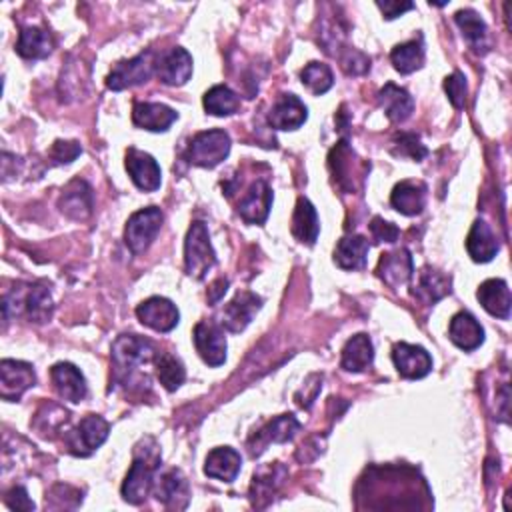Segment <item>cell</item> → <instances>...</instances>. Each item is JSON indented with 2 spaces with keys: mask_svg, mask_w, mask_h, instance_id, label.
Returning <instances> with one entry per match:
<instances>
[{
  "mask_svg": "<svg viewBox=\"0 0 512 512\" xmlns=\"http://www.w3.org/2000/svg\"><path fill=\"white\" fill-rule=\"evenodd\" d=\"M146 445L148 438L136 447L133 467H130L123 485V498L130 505L145 503L146 497L150 495V490L155 488L156 483L155 475L160 467V453L153 438H150L148 448Z\"/></svg>",
  "mask_w": 512,
  "mask_h": 512,
  "instance_id": "cell-1",
  "label": "cell"
},
{
  "mask_svg": "<svg viewBox=\"0 0 512 512\" xmlns=\"http://www.w3.org/2000/svg\"><path fill=\"white\" fill-rule=\"evenodd\" d=\"M53 298L43 285H18L3 298L5 318L13 310L15 316L25 315L30 323L45 325L53 316Z\"/></svg>",
  "mask_w": 512,
  "mask_h": 512,
  "instance_id": "cell-2",
  "label": "cell"
},
{
  "mask_svg": "<svg viewBox=\"0 0 512 512\" xmlns=\"http://www.w3.org/2000/svg\"><path fill=\"white\" fill-rule=\"evenodd\" d=\"M155 345L148 338H143L138 335H123L116 338L113 345V363L116 368V378L126 380L133 376L138 366L148 365L150 360L156 358Z\"/></svg>",
  "mask_w": 512,
  "mask_h": 512,
  "instance_id": "cell-3",
  "label": "cell"
},
{
  "mask_svg": "<svg viewBox=\"0 0 512 512\" xmlns=\"http://www.w3.org/2000/svg\"><path fill=\"white\" fill-rule=\"evenodd\" d=\"M216 265V253L210 245L208 228L203 220H196L188 228L186 243H185V268L186 275L196 280H203L208 270H213Z\"/></svg>",
  "mask_w": 512,
  "mask_h": 512,
  "instance_id": "cell-4",
  "label": "cell"
},
{
  "mask_svg": "<svg viewBox=\"0 0 512 512\" xmlns=\"http://www.w3.org/2000/svg\"><path fill=\"white\" fill-rule=\"evenodd\" d=\"M230 155V136L225 130H205L198 133L186 148V160L195 166L215 168Z\"/></svg>",
  "mask_w": 512,
  "mask_h": 512,
  "instance_id": "cell-5",
  "label": "cell"
},
{
  "mask_svg": "<svg viewBox=\"0 0 512 512\" xmlns=\"http://www.w3.org/2000/svg\"><path fill=\"white\" fill-rule=\"evenodd\" d=\"M163 213L156 206H148L138 210L133 216L128 218L126 228H125V240L126 246L133 250L135 255H143L148 250V246L155 243L158 236L160 228H163Z\"/></svg>",
  "mask_w": 512,
  "mask_h": 512,
  "instance_id": "cell-6",
  "label": "cell"
},
{
  "mask_svg": "<svg viewBox=\"0 0 512 512\" xmlns=\"http://www.w3.org/2000/svg\"><path fill=\"white\" fill-rule=\"evenodd\" d=\"M110 427L103 417L88 415L86 418L80 420V425L66 435V447L73 455L76 457H88L93 455L98 447L105 445L108 438Z\"/></svg>",
  "mask_w": 512,
  "mask_h": 512,
  "instance_id": "cell-7",
  "label": "cell"
},
{
  "mask_svg": "<svg viewBox=\"0 0 512 512\" xmlns=\"http://www.w3.org/2000/svg\"><path fill=\"white\" fill-rule=\"evenodd\" d=\"M153 65V55L150 53H143L130 60H125V63H118L113 73L108 75L106 78V86L110 90H125V88H133L143 83H148L150 76L155 73Z\"/></svg>",
  "mask_w": 512,
  "mask_h": 512,
  "instance_id": "cell-8",
  "label": "cell"
},
{
  "mask_svg": "<svg viewBox=\"0 0 512 512\" xmlns=\"http://www.w3.org/2000/svg\"><path fill=\"white\" fill-rule=\"evenodd\" d=\"M36 385L35 368L20 360H3L0 363V397L8 403L18 400L30 387Z\"/></svg>",
  "mask_w": 512,
  "mask_h": 512,
  "instance_id": "cell-9",
  "label": "cell"
},
{
  "mask_svg": "<svg viewBox=\"0 0 512 512\" xmlns=\"http://www.w3.org/2000/svg\"><path fill=\"white\" fill-rule=\"evenodd\" d=\"M195 348L208 366H220L226 360V336L223 326L215 323H198L195 326Z\"/></svg>",
  "mask_w": 512,
  "mask_h": 512,
  "instance_id": "cell-10",
  "label": "cell"
},
{
  "mask_svg": "<svg viewBox=\"0 0 512 512\" xmlns=\"http://www.w3.org/2000/svg\"><path fill=\"white\" fill-rule=\"evenodd\" d=\"M263 306V298L256 296L250 290H243L238 293L223 310V323L220 326L226 328L228 333H243V330L250 325V320Z\"/></svg>",
  "mask_w": 512,
  "mask_h": 512,
  "instance_id": "cell-11",
  "label": "cell"
},
{
  "mask_svg": "<svg viewBox=\"0 0 512 512\" xmlns=\"http://www.w3.org/2000/svg\"><path fill=\"white\" fill-rule=\"evenodd\" d=\"M136 316L143 325L156 330V333H170L178 325V308L168 298L153 296L138 305Z\"/></svg>",
  "mask_w": 512,
  "mask_h": 512,
  "instance_id": "cell-12",
  "label": "cell"
},
{
  "mask_svg": "<svg viewBox=\"0 0 512 512\" xmlns=\"http://www.w3.org/2000/svg\"><path fill=\"white\" fill-rule=\"evenodd\" d=\"M126 170L133 183L145 190V193H155L160 188L163 183V173H160V166L156 160L143 150L130 148L126 153Z\"/></svg>",
  "mask_w": 512,
  "mask_h": 512,
  "instance_id": "cell-13",
  "label": "cell"
},
{
  "mask_svg": "<svg viewBox=\"0 0 512 512\" xmlns=\"http://www.w3.org/2000/svg\"><path fill=\"white\" fill-rule=\"evenodd\" d=\"M393 360L400 376L418 380L433 370V358L423 346L398 343L393 348Z\"/></svg>",
  "mask_w": 512,
  "mask_h": 512,
  "instance_id": "cell-14",
  "label": "cell"
},
{
  "mask_svg": "<svg viewBox=\"0 0 512 512\" xmlns=\"http://www.w3.org/2000/svg\"><path fill=\"white\" fill-rule=\"evenodd\" d=\"M156 75L160 83L168 86H183L193 76V56L185 48H170L168 53L158 58Z\"/></svg>",
  "mask_w": 512,
  "mask_h": 512,
  "instance_id": "cell-15",
  "label": "cell"
},
{
  "mask_svg": "<svg viewBox=\"0 0 512 512\" xmlns=\"http://www.w3.org/2000/svg\"><path fill=\"white\" fill-rule=\"evenodd\" d=\"M270 206H273V190L265 180H256V183L250 185L248 193L238 203V215L248 225H265Z\"/></svg>",
  "mask_w": 512,
  "mask_h": 512,
  "instance_id": "cell-16",
  "label": "cell"
},
{
  "mask_svg": "<svg viewBox=\"0 0 512 512\" xmlns=\"http://www.w3.org/2000/svg\"><path fill=\"white\" fill-rule=\"evenodd\" d=\"M308 110L303 100L295 95H280L270 108L268 125L276 130H296L306 123Z\"/></svg>",
  "mask_w": 512,
  "mask_h": 512,
  "instance_id": "cell-17",
  "label": "cell"
},
{
  "mask_svg": "<svg viewBox=\"0 0 512 512\" xmlns=\"http://www.w3.org/2000/svg\"><path fill=\"white\" fill-rule=\"evenodd\" d=\"M50 378H53L55 388L58 390V395L70 403H83L86 398V380L83 373L70 363H58L50 370Z\"/></svg>",
  "mask_w": 512,
  "mask_h": 512,
  "instance_id": "cell-18",
  "label": "cell"
},
{
  "mask_svg": "<svg viewBox=\"0 0 512 512\" xmlns=\"http://www.w3.org/2000/svg\"><path fill=\"white\" fill-rule=\"evenodd\" d=\"M300 428V423L293 417V415H283V417H276L275 420H270V423L256 433L255 437V443H250V455L256 457L263 453V450L270 445V443H288L290 438H293Z\"/></svg>",
  "mask_w": 512,
  "mask_h": 512,
  "instance_id": "cell-19",
  "label": "cell"
},
{
  "mask_svg": "<svg viewBox=\"0 0 512 512\" xmlns=\"http://www.w3.org/2000/svg\"><path fill=\"white\" fill-rule=\"evenodd\" d=\"M413 270H415L413 256H410L407 248H398V250H395V253L383 255L376 273L388 286L398 288L408 283L410 276H413Z\"/></svg>",
  "mask_w": 512,
  "mask_h": 512,
  "instance_id": "cell-20",
  "label": "cell"
},
{
  "mask_svg": "<svg viewBox=\"0 0 512 512\" xmlns=\"http://www.w3.org/2000/svg\"><path fill=\"white\" fill-rule=\"evenodd\" d=\"M477 298L488 315L503 318V320H507L510 316L512 298H510V288L505 280H500V278L485 280V283L478 286Z\"/></svg>",
  "mask_w": 512,
  "mask_h": 512,
  "instance_id": "cell-21",
  "label": "cell"
},
{
  "mask_svg": "<svg viewBox=\"0 0 512 512\" xmlns=\"http://www.w3.org/2000/svg\"><path fill=\"white\" fill-rule=\"evenodd\" d=\"M176 118L173 108L160 103H136L133 108V123L150 133H165Z\"/></svg>",
  "mask_w": 512,
  "mask_h": 512,
  "instance_id": "cell-22",
  "label": "cell"
},
{
  "mask_svg": "<svg viewBox=\"0 0 512 512\" xmlns=\"http://www.w3.org/2000/svg\"><path fill=\"white\" fill-rule=\"evenodd\" d=\"M240 455L230 447H218L210 450L205 463V475L210 478L223 480V483H233L240 473Z\"/></svg>",
  "mask_w": 512,
  "mask_h": 512,
  "instance_id": "cell-23",
  "label": "cell"
},
{
  "mask_svg": "<svg viewBox=\"0 0 512 512\" xmlns=\"http://www.w3.org/2000/svg\"><path fill=\"white\" fill-rule=\"evenodd\" d=\"M58 206L63 213L75 220H85L93 215V190L85 180H75L60 196Z\"/></svg>",
  "mask_w": 512,
  "mask_h": 512,
  "instance_id": "cell-24",
  "label": "cell"
},
{
  "mask_svg": "<svg viewBox=\"0 0 512 512\" xmlns=\"http://www.w3.org/2000/svg\"><path fill=\"white\" fill-rule=\"evenodd\" d=\"M390 205L400 215L417 216L423 213L427 205V186L423 183H415V180H403V183L395 186L393 195H390Z\"/></svg>",
  "mask_w": 512,
  "mask_h": 512,
  "instance_id": "cell-25",
  "label": "cell"
},
{
  "mask_svg": "<svg viewBox=\"0 0 512 512\" xmlns=\"http://www.w3.org/2000/svg\"><path fill=\"white\" fill-rule=\"evenodd\" d=\"M450 340L463 350H475L485 343V330L470 313H458L450 320Z\"/></svg>",
  "mask_w": 512,
  "mask_h": 512,
  "instance_id": "cell-26",
  "label": "cell"
},
{
  "mask_svg": "<svg viewBox=\"0 0 512 512\" xmlns=\"http://www.w3.org/2000/svg\"><path fill=\"white\" fill-rule=\"evenodd\" d=\"M156 487V498L168 508H185L188 505V480L180 473V470L173 468L166 475L160 477Z\"/></svg>",
  "mask_w": 512,
  "mask_h": 512,
  "instance_id": "cell-27",
  "label": "cell"
},
{
  "mask_svg": "<svg viewBox=\"0 0 512 512\" xmlns=\"http://www.w3.org/2000/svg\"><path fill=\"white\" fill-rule=\"evenodd\" d=\"M467 250L475 263H490L498 253V240L485 220H477L467 238Z\"/></svg>",
  "mask_w": 512,
  "mask_h": 512,
  "instance_id": "cell-28",
  "label": "cell"
},
{
  "mask_svg": "<svg viewBox=\"0 0 512 512\" xmlns=\"http://www.w3.org/2000/svg\"><path fill=\"white\" fill-rule=\"evenodd\" d=\"M378 105L383 106L387 116L393 123H405V120L413 115L415 100L405 88L397 86L395 83L385 85V88L378 93Z\"/></svg>",
  "mask_w": 512,
  "mask_h": 512,
  "instance_id": "cell-29",
  "label": "cell"
},
{
  "mask_svg": "<svg viewBox=\"0 0 512 512\" xmlns=\"http://www.w3.org/2000/svg\"><path fill=\"white\" fill-rule=\"evenodd\" d=\"M55 48V40L48 35V30L38 26L23 28L18 35L16 53L23 58H46Z\"/></svg>",
  "mask_w": 512,
  "mask_h": 512,
  "instance_id": "cell-30",
  "label": "cell"
},
{
  "mask_svg": "<svg viewBox=\"0 0 512 512\" xmlns=\"http://www.w3.org/2000/svg\"><path fill=\"white\" fill-rule=\"evenodd\" d=\"M375 348L366 335H356L348 340L343 348V358H340V366L348 373H365V370L373 365Z\"/></svg>",
  "mask_w": 512,
  "mask_h": 512,
  "instance_id": "cell-31",
  "label": "cell"
},
{
  "mask_svg": "<svg viewBox=\"0 0 512 512\" xmlns=\"http://www.w3.org/2000/svg\"><path fill=\"white\" fill-rule=\"evenodd\" d=\"M457 25L460 26V30H463V35L467 38V43L468 46L475 50L477 55H485L488 53V48H490V43H488V28H487V23L483 18H480L475 10H458L457 16Z\"/></svg>",
  "mask_w": 512,
  "mask_h": 512,
  "instance_id": "cell-32",
  "label": "cell"
},
{
  "mask_svg": "<svg viewBox=\"0 0 512 512\" xmlns=\"http://www.w3.org/2000/svg\"><path fill=\"white\" fill-rule=\"evenodd\" d=\"M368 240L360 235L345 236L338 240L335 250V263L343 270H360L366 265L368 256Z\"/></svg>",
  "mask_w": 512,
  "mask_h": 512,
  "instance_id": "cell-33",
  "label": "cell"
},
{
  "mask_svg": "<svg viewBox=\"0 0 512 512\" xmlns=\"http://www.w3.org/2000/svg\"><path fill=\"white\" fill-rule=\"evenodd\" d=\"M450 285H453V280L450 276L443 275L440 270L437 268H423V273L418 275V285L415 290V296L423 300L427 305H435L438 303L440 298H445L447 295H450Z\"/></svg>",
  "mask_w": 512,
  "mask_h": 512,
  "instance_id": "cell-34",
  "label": "cell"
},
{
  "mask_svg": "<svg viewBox=\"0 0 512 512\" xmlns=\"http://www.w3.org/2000/svg\"><path fill=\"white\" fill-rule=\"evenodd\" d=\"M320 233L318 215L308 198H298L293 216V235L305 245H315Z\"/></svg>",
  "mask_w": 512,
  "mask_h": 512,
  "instance_id": "cell-35",
  "label": "cell"
},
{
  "mask_svg": "<svg viewBox=\"0 0 512 512\" xmlns=\"http://www.w3.org/2000/svg\"><path fill=\"white\" fill-rule=\"evenodd\" d=\"M390 60L400 75H410L425 65V46L420 40L397 45L390 53Z\"/></svg>",
  "mask_w": 512,
  "mask_h": 512,
  "instance_id": "cell-36",
  "label": "cell"
},
{
  "mask_svg": "<svg viewBox=\"0 0 512 512\" xmlns=\"http://www.w3.org/2000/svg\"><path fill=\"white\" fill-rule=\"evenodd\" d=\"M203 103H205L206 113L213 116H230L240 108V100H238L236 93H233V90L225 85H216L210 88L205 95Z\"/></svg>",
  "mask_w": 512,
  "mask_h": 512,
  "instance_id": "cell-37",
  "label": "cell"
},
{
  "mask_svg": "<svg viewBox=\"0 0 512 512\" xmlns=\"http://www.w3.org/2000/svg\"><path fill=\"white\" fill-rule=\"evenodd\" d=\"M353 158H355V153L350 150V146L346 143L336 145L333 150H330V156H328L330 170H333V175L338 180V185L346 188V190H355V185H353V173H355Z\"/></svg>",
  "mask_w": 512,
  "mask_h": 512,
  "instance_id": "cell-38",
  "label": "cell"
},
{
  "mask_svg": "<svg viewBox=\"0 0 512 512\" xmlns=\"http://www.w3.org/2000/svg\"><path fill=\"white\" fill-rule=\"evenodd\" d=\"M155 360H156V376L160 380V385L170 390V393L180 388V385H183L186 378L183 363L170 353L156 355Z\"/></svg>",
  "mask_w": 512,
  "mask_h": 512,
  "instance_id": "cell-39",
  "label": "cell"
},
{
  "mask_svg": "<svg viewBox=\"0 0 512 512\" xmlns=\"http://www.w3.org/2000/svg\"><path fill=\"white\" fill-rule=\"evenodd\" d=\"M300 78H303V83L306 85V88L310 93L320 96L328 93L330 88L335 85V78H333V70H330L328 65L325 63H310L303 68V73H300Z\"/></svg>",
  "mask_w": 512,
  "mask_h": 512,
  "instance_id": "cell-40",
  "label": "cell"
},
{
  "mask_svg": "<svg viewBox=\"0 0 512 512\" xmlns=\"http://www.w3.org/2000/svg\"><path fill=\"white\" fill-rule=\"evenodd\" d=\"M445 90L448 95V100L453 103L455 108H465L467 106V96H468V88H467V78L463 73H453L447 80H445Z\"/></svg>",
  "mask_w": 512,
  "mask_h": 512,
  "instance_id": "cell-41",
  "label": "cell"
},
{
  "mask_svg": "<svg viewBox=\"0 0 512 512\" xmlns=\"http://www.w3.org/2000/svg\"><path fill=\"white\" fill-rule=\"evenodd\" d=\"M80 153H83V148H80V145L75 143V140H70V143H65V140H56L53 148H50L48 160L53 165H68V163H73V160Z\"/></svg>",
  "mask_w": 512,
  "mask_h": 512,
  "instance_id": "cell-42",
  "label": "cell"
},
{
  "mask_svg": "<svg viewBox=\"0 0 512 512\" xmlns=\"http://www.w3.org/2000/svg\"><path fill=\"white\" fill-rule=\"evenodd\" d=\"M395 155L410 156L413 160H423L427 156V148H425L423 143H420L418 136H415V135H400L397 138Z\"/></svg>",
  "mask_w": 512,
  "mask_h": 512,
  "instance_id": "cell-43",
  "label": "cell"
},
{
  "mask_svg": "<svg viewBox=\"0 0 512 512\" xmlns=\"http://www.w3.org/2000/svg\"><path fill=\"white\" fill-rule=\"evenodd\" d=\"M370 235H373L376 243H397L400 230L393 223H387L385 218L375 216L373 223H370Z\"/></svg>",
  "mask_w": 512,
  "mask_h": 512,
  "instance_id": "cell-44",
  "label": "cell"
},
{
  "mask_svg": "<svg viewBox=\"0 0 512 512\" xmlns=\"http://www.w3.org/2000/svg\"><path fill=\"white\" fill-rule=\"evenodd\" d=\"M6 505L13 510H35V503L28 498L26 488L16 487L6 495Z\"/></svg>",
  "mask_w": 512,
  "mask_h": 512,
  "instance_id": "cell-45",
  "label": "cell"
},
{
  "mask_svg": "<svg viewBox=\"0 0 512 512\" xmlns=\"http://www.w3.org/2000/svg\"><path fill=\"white\" fill-rule=\"evenodd\" d=\"M413 6H415L413 3H393V0H388V3H378V8L383 10L385 18H388V20H393V18H397L400 15H405L407 10H410Z\"/></svg>",
  "mask_w": 512,
  "mask_h": 512,
  "instance_id": "cell-46",
  "label": "cell"
},
{
  "mask_svg": "<svg viewBox=\"0 0 512 512\" xmlns=\"http://www.w3.org/2000/svg\"><path fill=\"white\" fill-rule=\"evenodd\" d=\"M226 288H228V280L226 278H218L216 283L208 288V300L210 303H218L220 298H223V295L226 293Z\"/></svg>",
  "mask_w": 512,
  "mask_h": 512,
  "instance_id": "cell-47",
  "label": "cell"
}]
</instances>
